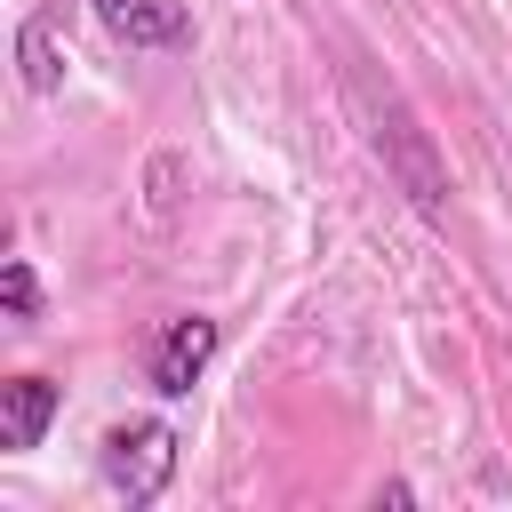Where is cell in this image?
I'll use <instances>...</instances> for the list:
<instances>
[{"instance_id": "7a4b0ae2", "label": "cell", "mask_w": 512, "mask_h": 512, "mask_svg": "<svg viewBox=\"0 0 512 512\" xmlns=\"http://www.w3.org/2000/svg\"><path fill=\"white\" fill-rule=\"evenodd\" d=\"M96 472H104V488H112L128 512H144V504H160V488L176 480V432H168L160 416L112 424L104 448H96Z\"/></svg>"}, {"instance_id": "277c9868", "label": "cell", "mask_w": 512, "mask_h": 512, "mask_svg": "<svg viewBox=\"0 0 512 512\" xmlns=\"http://www.w3.org/2000/svg\"><path fill=\"white\" fill-rule=\"evenodd\" d=\"M88 8L120 48H184L192 40V8L184 0H88Z\"/></svg>"}, {"instance_id": "6da1fadb", "label": "cell", "mask_w": 512, "mask_h": 512, "mask_svg": "<svg viewBox=\"0 0 512 512\" xmlns=\"http://www.w3.org/2000/svg\"><path fill=\"white\" fill-rule=\"evenodd\" d=\"M344 96H352V120L368 136V152L384 160V176L408 192L416 216H440L448 208V168H440V144L424 136V120L408 112V96L392 80H368V72H344Z\"/></svg>"}, {"instance_id": "52a82bcc", "label": "cell", "mask_w": 512, "mask_h": 512, "mask_svg": "<svg viewBox=\"0 0 512 512\" xmlns=\"http://www.w3.org/2000/svg\"><path fill=\"white\" fill-rule=\"evenodd\" d=\"M0 304H8V320H40V280H32V264H24V256L0 272Z\"/></svg>"}, {"instance_id": "8992f818", "label": "cell", "mask_w": 512, "mask_h": 512, "mask_svg": "<svg viewBox=\"0 0 512 512\" xmlns=\"http://www.w3.org/2000/svg\"><path fill=\"white\" fill-rule=\"evenodd\" d=\"M16 64H24V88L32 96H56L64 88V48L48 40V16H24L16 24Z\"/></svg>"}, {"instance_id": "5b68a950", "label": "cell", "mask_w": 512, "mask_h": 512, "mask_svg": "<svg viewBox=\"0 0 512 512\" xmlns=\"http://www.w3.org/2000/svg\"><path fill=\"white\" fill-rule=\"evenodd\" d=\"M56 408H64V384H48V376H8V384H0V448H8V456L40 448V432L56 424Z\"/></svg>"}, {"instance_id": "3957f363", "label": "cell", "mask_w": 512, "mask_h": 512, "mask_svg": "<svg viewBox=\"0 0 512 512\" xmlns=\"http://www.w3.org/2000/svg\"><path fill=\"white\" fill-rule=\"evenodd\" d=\"M208 360H216V320H200V312L168 320V328L152 336V392H160V400H184Z\"/></svg>"}]
</instances>
